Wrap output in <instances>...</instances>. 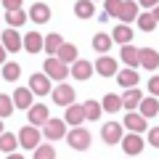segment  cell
<instances>
[{"label": "cell", "mask_w": 159, "mask_h": 159, "mask_svg": "<svg viewBox=\"0 0 159 159\" xmlns=\"http://www.w3.org/2000/svg\"><path fill=\"white\" fill-rule=\"evenodd\" d=\"M43 69H45V74L53 80V82H64V80H66V74H69L66 64L58 61L56 56H48V58H45V64H43Z\"/></svg>", "instance_id": "obj_1"}, {"label": "cell", "mask_w": 159, "mask_h": 159, "mask_svg": "<svg viewBox=\"0 0 159 159\" xmlns=\"http://www.w3.org/2000/svg\"><path fill=\"white\" fill-rule=\"evenodd\" d=\"M66 141L74 151H85V148H90V133H88V127H72L66 133Z\"/></svg>", "instance_id": "obj_2"}, {"label": "cell", "mask_w": 159, "mask_h": 159, "mask_svg": "<svg viewBox=\"0 0 159 159\" xmlns=\"http://www.w3.org/2000/svg\"><path fill=\"white\" fill-rule=\"evenodd\" d=\"M51 82H53V80L48 77L45 72H34L32 77H29V90H32L34 96H48V93L53 90Z\"/></svg>", "instance_id": "obj_3"}, {"label": "cell", "mask_w": 159, "mask_h": 159, "mask_svg": "<svg viewBox=\"0 0 159 159\" xmlns=\"http://www.w3.org/2000/svg\"><path fill=\"white\" fill-rule=\"evenodd\" d=\"M19 143H21V148H37L40 146V130L34 125H27V127H21V130H19Z\"/></svg>", "instance_id": "obj_4"}, {"label": "cell", "mask_w": 159, "mask_h": 159, "mask_svg": "<svg viewBox=\"0 0 159 159\" xmlns=\"http://www.w3.org/2000/svg\"><path fill=\"white\" fill-rule=\"evenodd\" d=\"M122 135H125V127L119 125V122H106V125L101 127V138H103V143H109V146L119 143Z\"/></svg>", "instance_id": "obj_5"}, {"label": "cell", "mask_w": 159, "mask_h": 159, "mask_svg": "<svg viewBox=\"0 0 159 159\" xmlns=\"http://www.w3.org/2000/svg\"><path fill=\"white\" fill-rule=\"evenodd\" d=\"M51 96H53V103L56 106H69V103H74V88L72 85H56L51 90Z\"/></svg>", "instance_id": "obj_6"}, {"label": "cell", "mask_w": 159, "mask_h": 159, "mask_svg": "<svg viewBox=\"0 0 159 159\" xmlns=\"http://www.w3.org/2000/svg\"><path fill=\"white\" fill-rule=\"evenodd\" d=\"M122 151L125 154H130V157H135V154H141L143 151V138H141V133H127V135H122Z\"/></svg>", "instance_id": "obj_7"}, {"label": "cell", "mask_w": 159, "mask_h": 159, "mask_svg": "<svg viewBox=\"0 0 159 159\" xmlns=\"http://www.w3.org/2000/svg\"><path fill=\"white\" fill-rule=\"evenodd\" d=\"M138 66L148 69V72L159 69V51H154V48H141V51H138Z\"/></svg>", "instance_id": "obj_8"}, {"label": "cell", "mask_w": 159, "mask_h": 159, "mask_svg": "<svg viewBox=\"0 0 159 159\" xmlns=\"http://www.w3.org/2000/svg\"><path fill=\"white\" fill-rule=\"evenodd\" d=\"M0 40H3V48H6V51H11V53L21 51V34H19L13 27L3 29V32H0Z\"/></svg>", "instance_id": "obj_9"}, {"label": "cell", "mask_w": 159, "mask_h": 159, "mask_svg": "<svg viewBox=\"0 0 159 159\" xmlns=\"http://www.w3.org/2000/svg\"><path fill=\"white\" fill-rule=\"evenodd\" d=\"M29 111V125H45L48 119H51V111H48V106L45 103H32V106L27 109Z\"/></svg>", "instance_id": "obj_10"}, {"label": "cell", "mask_w": 159, "mask_h": 159, "mask_svg": "<svg viewBox=\"0 0 159 159\" xmlns=\"http://www.w3.org/2000/svg\"><path fill=\"white\" fill-rule=\"evenodd\" d=\"M64 122H66L69 127H80L82 122H85V109H82V103H69L66 106V114H64Z\"/></svg>", "instance_id": "obj_11"}, {"label": "cell", "mask_w": 159, "mask_h": 159, "mask_svg": "<svg viewBox=\"0 0 159 159\" xmlns=\"http://www.w3.org/2000/svg\"><path fill=\"white\" fill-rule=\"evenodd\" d=\"M114 77H117V85H122L127 90V88H138V69H130V66H125V69H119L117 74H114Z\"/></svg>", "instance_id": "obj_12"}, {"label": "cell", "mask_w": 159, "mask_h": 159, "mask_svg": "<svg viewBox=\"0 0 159 159\" xmlns=\"http://www.w3.org/2000/svg\"><path fill=\"white\" fill-rule=\"evenodd\" d=\"M93 66H96V72L101 74V77H114V74L119 72V69H117V61H114L111 56H106V53H101V58H98Z\"/></svg>", "instance_id": "obj_13"}, {"label": "cell", "mask_w": 159, "mask_h": 159, "mask_svg": "<svg viewBox=\"0 0 159 159\" xmlns=\"http://www.w3.org/2000/svg\"><path fill=\"white\" fill-rule=\"evenodd\" d=\"M96 72V66H93L90 61H85V58H77L72 66V77L80 80V82H85V80H90V74Z\"/></svg>", "instance_id": "obj_14"}, {"label": "cell", "mask_w": 159, "mask_h": 159, "mask_svg": "<svg viewBox=\"0 0 159 159\" xmlns=\"http://www.w3.org/2000/svg\"><path fill=\"white\" fill-rule=\"evenodd\" d=\"M43 133H45L48 141H58V138H64V133H66L64 119H48L45 125H43Z\"/></svg>", "instance_id": "obj_15"}, {"label": "cell", "mask_w": 159, "mask_h": 159, "mask_svg": "<svg viewBox=\"0 0 159 159\" xmlns=\"http://www.w3.org/2000/svg\"><path fill=\"white\" fill-rule=\"evenodd\" d=\"M122 127H127L130 133H143L146 130V117H143V114H135V111H127Z\"/></svg>", "instance_id": "obj_16"}, {"label": "cell", "mask_w": 159, "mask_h": 159, "mask_svg": "<svg viewBox=\"0 0 159 159\" xmlns=\"http://www.w3.org/2000/svg\"><path fill=\"white\" fill-rule=\"evenodd\" d=\"M13 106H16V109H29V106H32V98H34V93L32 90H29V88H16V90H13Z\"/></svg>", "instance_id": "obj_17"}, {"label": "cell", "mask_w": 159, "mask_h": 159, "mask_svg": "<svg viewBox=\"0 0 159 159\" xmlns=\"http://www.w3.org/2000/svg\"><path fill=\"white\" fill-rule=\"evenodd\" d=\"M29 21H34V24L51 21V8H48L45 3H34V6L29 8Z\"/></svg>", "instance_id": "obj_18"}, {"label": "cell", "mask_w": 159, "mask_h": 159, "mask_svg": "<svg viewBox=\"0 0 159 159\" xmlns=\"http://www.w3.org/2000/svg\"><path fill=\"white\" fill-rule=\"evenodd\" d=\"M138 109H141V114L146 119H151V117H159V101H157V96H143L141 98V103H138Z\"/></svg>", "instance_id": "obj_19"}, {"label": "cell", "mask_w": 159, "mask_h": 159, "mask_svg": "<svg viewBox=\"0 0 159 159\" xmlns=\"http://www.w3.org/2000/svg\"><path fill=\"white\" fill-rule=\"evenodd\" d=\"M119 21L127 24V21H135L138 19V3L135 0H122V8H119Z\"/></svg>", "instance_id": "obj_20"}, {"label": "cell", "mask_w": 159, "mask_h": 159, "mask_svg": "<svg viewBox=\"0 0 159 159\" xmlns=\"http://www.w3.org/2000/svg\"><path fill=\"white\" fill-rule=\"evenodd\" d=\"M21 45H24V51H27V53H40V51H43V34L27 32V34H24V40H21Z\"/></svg>", "instance_id": "obj_21"}, {"label": "cell", "mask_w": 159, "mask_h": 159, "mask_svg": "<svg viewBox=\"0 0 159 159\" xmlns=\"http://www.w3.org/2000/svg\"><path fill=\"white\" fill-rule=\"evenodd\" d=\"M141 98H143V93L138 90V88H127V90H125V96H122V109H127V111L138 109Z\"/></svg>", "instance_id": "obj_22"}, {"label": "cell", "mask_w": 159, "mask_h": 159, "mask_svg": "<svg viewBox=\"0 0 159 159\" xmlns=\"http://www.w3.org/2000/svg\"><path fill=\"white\" fill-rule=\"evenodd\" d=\"M61 45H64V37H61V34H56V32H51L48 37H43V51H45L48 56H56Z\"/></svg>", "instance_id": "obj_23"}, {"label": "cell", "mask_w": 159, "mask_h": 159, "mask_svg": "<svg viewBox=\"0 0 159 159\" xmlns=\"http://www.w3.org/2000/svg\"><path fill=\"white\" fill-rule=\"evenodd\" d=\"M93 13H96V6H93V0H77L74 3V16L77 19H93Z\"/></svg>", "instance_id": "obj_24"}, {"label": "cell", "mask_w": 159, "mask_h": 159, "mask_svg": "<svg viewBox=\"0 0 159 159\" xmlns=\"http://www.w3.org/2000/svg\"><path fill=\"white\" fill-rule=\"evenodd\" d=\"M111 40H114V43H119V45L133 43V29H130V24H119V27H114Z\"/></svg>", "instance_id": "obj_25"}, {"label": "cell", "mask_w": 159, "mask_h": 159, "mask_svg": "<svg viewBox=\"0 0 159 159\" xmlns=\"http://www.w3.org/2000/svg\"><path fill=\"white\" fill-rule=\"evenodd\" d=\"M119 58H122V64L125 66H130V69H135L138 66V48L135 45H122V53H119Z\"/></svg>", "instance_id": "obj_26"}, {"label": "cell", "mask_w": 159, "mask_h": 159, "mask_svg": "<svg viewBox=\"0 0 159 159\" xmlns=\"http://www.w3.org/2000/svg\"><path fill=\"white\" fill-rule=\"evenodd\" d=\"M6 21H8V27H21V24H27L29 21V13L24 11V8H16V11H6Z\"/></svg>", "instance_id": "obj_27"}, {"label": "cell", "mask_w": 159, "mask_h": 159, "mask_svg": "<svg viewBox=\"0 0 159 159\" xmlns=\"http://www.w3.org/2000/svg\"><path fill=\"white\" fill-rule=\"evenodd\" d=\"M56 58H58V61H64V64H74V61H77V48H74L72 43H64V45L58 48Z\"/></svg>", "instance_id": "obj_28"}, {"label": "cell", "mask_w": 159, "mask_h": 159, "mask_svg": "<svg viewBox=\"0 0 159 159\" xmlns=\"http://www.w3.org/2000/svg\"><path fill=\"white\" fill-rule=\"evenodd\" d=\"M101 109H106L109 114L119 111V109H122V96H117V93H106L103 101H101Z\"/></svg>", "instance_id": "obj_29"}, {"label": "cell", "mask_w": 159, "mask_h": 159, "mask_svg": "<svg viewBox=\"0 0 159 159\" xmlns=\"http://www.w3.org/2000/svg\"><path fill=\"white\" fill-rule=\"evenodd\" d=\"M16 148H19V138L13 133H3L0 135V151L3 154H13Z\"/></svg>", "instance_id": "obj_30"}, {"label": "cell", "mask_w": 159, "mask_h": 159, "mask_svg": "<svg viewBox=\"0 0 159 159\" xmlns=\"http://www.w3.org/2000/svg\"><path fill=\"white\" fill-rule=\"evenodd\" d=\"M19 74H21V64H16V61H6V64H3V80L16 82Z\"/></svg>", "instance_id": "obj_31"}, {"label": "cell", "mask_w": 159, "mask_h": 159, "mask_svg": "<svg viewBox=\"0 0 159 159\" xmlns=\"http://www.w3.org/2000/svg\"><path fill=\"white\" fill-rule=\"evenodd\" d=\"M114 45V40H111V34H103V32H98L96 37H93V48H96L98 53H106L109 48Z\"/></svg>", "instance_id": "obj_32"}, {"label": "cell", "mask_w": 159, "mask_h": 159, "mask_svg": "<svg viewBox=\"0 0 159 159\" xmlns=\"http://www.w3.org/2000/svg\"><path fill=\"white\" fill-rule=\"evenodd\" d=\"M82 109H85V119H90V122H96V119H101V103L98 101H85L82 103Z\"/></svg>", "instance_id": "obj_33"}, {"label": "cell", "mask_w": 159, "mask_h": 159, "mask_svg": "<svg viewBox=\"0 0 159 159\" xmlns=\"http://www.w3.org/2000/svg\"><path fill=\"white\" fill-rule=\"evenodd\" d=\"M135 21H138V27H141L143 29V32H154V29H157V19H154V13H138V19H135Z\"/></svg>", "instance_id": "obj_34"}, {"label": "cell", "mask_w": 159, "mask_h": 159, "mask_svg": "<svg viewBox=\"0 0 159 159\" xmlns=\"http://www.w3.org/2000/svg\"><path fill=\"white\" fill-rule=\"evenodd\" d=\"M13 98L11 96H3V93H0V119H6V117H11L13 114Z\"/></svg>", "instance_id": "obj_35"}, {"label": "cell", "mask_w": 159, "mask_h": 159, "mask_svg": "<svg viewBox=\"0 0 159 159\" xmlns=\"http://www.w3.org/2000/svg\"><path fill=\"white\" fill-rule=\"evenodd\" d=\"M34 159H56V148L51 143H43V146L34 148Z\"/></svg>", "instance_id": "obj_36"}, {"label": "cell", "mask_w": 159, "mask_h": 159, "mask_svg": "<svg viewBox=\"0 0 159 159\" xmlns=\"http://www.w3.org/2000/svg\"><path fill=\"white\" fill-rule=\"evenodd\" d=\"M119 8H122V0H103V11L109 16H119Z\"/></svg>", "instance_id": "obj_37"}, {"label": "cell", "mask_w": 159, "mask_h": 159, "mask_svg": "<svg viewBox=\"0 0 159 159\" xmlns=\"http://www.w3.org/2000/svg\"><path fill=\"white\" fill-rule=\"evenodd\" d=\"M148 93L159 98V74H154V77L148 80Z\"/></svg>", "instance_id": "obj_38"}, {"label": "cell", "mask_w": 159, "mask_h": 159, "mask_svg": "<svg viewBox=\"0 0 159 159\" xmlns=\"http://www.w3.org/2000/svg\"><path fill=\"white\" fill-rule=\"evenodd\" d=\"M148 143H151L154 148H159V127H151V130H148Z\"/></svg>", "instance_id": "obj_39"}, {"label": "cell", "mask_w": 159, "mask_h": 159, "mask_svg": "<svg viewBox=\"0 0 159 159\" xmlns=\"http://www.w3.org/2000/svg\"><path fill=\"white\" fill-rule=\"evenodd\" d=\"M3 6H6V11H16V8H21V0H0Z\"/></svg>", "instance_id": "obj_40"}, {"label": "cell", "mask_w": 159, "mask_h": 159, "mask_svg": "<svg viewBox=\"0 0 159 159\" xmlns=\"http://www.w3.org/2000/svg\"><path fill=\"white\" fill-rule=\"evenodd\" d=\"M143 8H154V6H159V0H138Z\"/></svg>", "instance_id": "obj_41"}, {"label": "cell", "mask_w": 159, "mask_h": 159, "mask_svg": "<svg viewBox=\"0 0 159 159\" xmlns=\"http://www.w3.org/2000/svg\"><path fill=\"white\" fill-rule=\"evenodd\" d=\"M6 53H8V51L3 48V43H0V64H6Z\"/></svg>", "instance_id": "obj_42"}, {"label": "cell", "mask_w": 159, "mask_h": 159, "mask_svg": "<svg viewBox=\"0 0 159 159\" xmlns=\"http://www.w3.org/2000/svg\"><path fill=\"white\" fill-rule=\"evenodd\" d=\"M151 13H154V19H157V24H159V6H154V8H151Z\"/></svg>", "instance_id": "obj_43"}, {"label": "cell", "mask_w": 159, "mask_h": 159, "mask_svg": "<svg viewBox=\"0 0 159 159\" xmlns=\"http://www.w3.org/2000/svg\"><path fill=\"white\" fill-rule=\"evenodd\" d=\"M6 159H24V157H21V154H16V151H13V154H8Z\"/></svg>", "instance_id": "obj_44"}, {"label": "cell", "mask_w": 159, "mask_h": 159, "mask_svg": "<svg viewBox=\"0 0 159 159\" xmlns=\"http://www.w3.org/2000/svg\"><path fill=\"white\" fill-rule=\"evenodd\" d=\"M0 135H3V122H0Z\"/></svg>", "instance_id": "obj_45"}]
</instances>
